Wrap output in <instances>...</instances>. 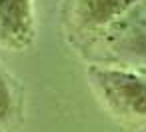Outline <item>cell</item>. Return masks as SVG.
I'll return each instance as SVG.
<instances>
[{
	"label": "cell",
	"mask_w": 146,
	"mask_h": 132,
	"mask_svg": "<svg viewBox=\"0 0 146 132\" xmlns=\"http://www.w3.org/2000/svg\"><path fill=\"white\" fill-rule=\"evenodd\" d=\"M144 0H62V20L72 42H78Z\"/></svg>",
	"instance_id": "cell-3"
},
{
	"label": "cell",
	"mask_w": 146,
	"mask_h": 132,
	"mask_svg": "<svg viewBox=\"0 0 146 132\" xmlns=\"http://www.w3.org/2000/svg\"><path fill=\"white\" fill-rule=\"evenodd\" d=\"M20 88L0 62V132L12 126L20 114Z\"/></svg>",
	"instance_id": "cell-5"
},
{
	"label": "cell",
	"mask_w": 146,
	"mask_h": 132,
	"mask_svg": "<svg viewBox=\"0 0 146 132\" xmlns=\"http://www.w3.org/2000/svg\"><path fill=\"white\" fill-rule=\"evenodd\" d=\"M36 36L32 0H0V46L26 50Z\"/></svg>",
	"instance_id": "cell-4"
},
{
	"label": "cell",
	"mask_w": 146,
	"mask_h": 132,
	"mask_svg": "<svg viewBox=\"0 0 146 132\" xmlns=\"http://www.w3.org/2000/svg\"><path fill=\"white\" fill-rule=\"evenodd\" d=\"M88 82L106 110L132 126L146 124V72L88 64Z\"/></svg>",
	"instance_id": "cell-2"
},
{
	"label": "cell",
	"mask_w": 146,
	"mask_h": 132,
	"mask_svg": "<svg viewBox=\"0 0 146 132\" xmlns=\"http://www.w3.org/2000/svg\"><path fill=\"white\" fill-rule=\"evenodd\" d=\"M72 44L90 64L146 72V0Z\"/></svg>",
	"instance_id": "cell-1"
}]
</instances>
